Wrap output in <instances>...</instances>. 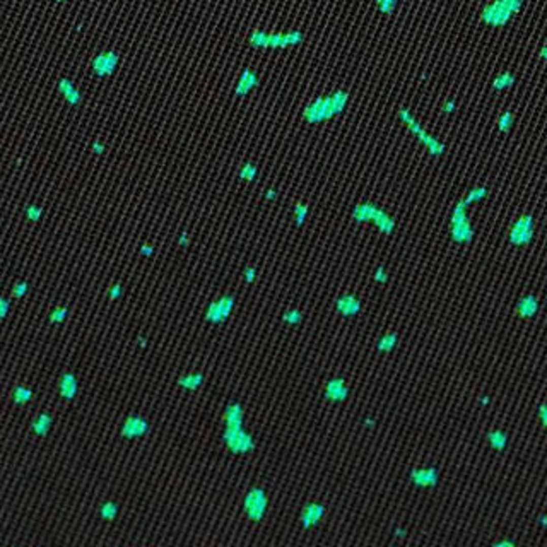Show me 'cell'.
Returning a JSON list of instances; mask_svg holds the SVG:
<instances>
[{"mask_svg":"<svg viewBox=\"0 0 547 547\" xmlns=\"http://www.w3.org/2000/svg\"><path fill=\"white\" fill-rule=\"evenodd\" d=\"M256 175H259V168H256L253 163H245V165L240 168V171H238V176H240L243 181H246V183H253L256 180Z\"/></svg>","mask_w":547,"mask_h":547,"instance_id":"obj_20","label":"cell"},{"mask_svg":"<svg viewBox=\"0 0 547 547\" xmlns=\"http://www.w3.org/2000/svg\"><path fill=\"white\" fill-rule=\"evenodd\" d=\"M57 91L63 98V101L69 106H79L84 101V94L79 91V87L74 84V81L67 76H60L57 81Z\"/></svg>","mask_w":547,"mask_h":547,"instance_id":"obj_10","label":"cell"},{"mask_svg":"<svg viewBox=\"0 0 547 547\" xmlns=\"http://www.w3.org/2000/svg\"><path fill=\"white\" fill-rule=\"evenodd\" d=\"M350 94L345 89H335L329 94L316 96L315 100L306 103L301 111L303 120L308 125H320L325 121L337 118L347 110Z\"/></svg>","mask_w":547,"mask_h":547,"instance_id":"obj_1","label":"cell"},{"mask_svg":"<svg viewBox=\"0 0 547 547\" xmlns=\"http://www.w3.org/2000/svg\"><path fill=\"white\" fill-rule=\"evenodd\" d=\"M284 320H286L287 324H299V321H301V313L298 310H289L284 313Z\"/></svg>","mask_w":547,"mask_h":547,"instance_id":"obj_30","label":"cell"},{"mask_svg":"<svg viewBox=\"0 0 547 547\" xmlns=\"http://www.w3.org/2000/svg\"><path fill=\"white\" fill-rule=\"evenodd\" d=\"M457 110H458V105H457L455 100H445V101H443L441 111H443L445 115H453Z\"/></svg>","mask_w":547,"mask_h":547,"instance_id":"obj_28","label":"cell"},{"mask_svg":"<svg viewBox=\"0 0 547 547\" xmlns=\"http://www.w3.org/2000/svg\"><path fill=\"white\" fill-rule=\"evenodd\" d=\"M513 125H515V115H513L511 110H504L498 115L496 127L499 134H509L513 130Z\"/></svg>","mask_w":547,"mask_h":547,"instance_id":"obj_16","label":"cell"},{"mask_svg":"<svg viewBox=\"0 0 547 547\" xmlns=\"http://www.w3.org/2000/svg\"><path fill=\"white\" fill-rule=\"evenodd\" d=\"M324 511L325 509L321 504H306L301 513V523L305 527L315 525V523L321 518V515H324Z\"/></svg>","mask_w":547,"mask_h":547,"instance_id":"obj_14","label":"cell"},{"mask_svg":"<svg viewBox=\"0 0 547 547\" xmlns=\"http://www.w3.org/2000/svg\"><path fill=\"white\" fill-rule=\"evenodd\" d=\"M149 429L147 421L144 417H139V415H130V417L125 421L123 428H121V436L123 438H137L146 434Z\"/></svg>","mask_w":547,"mask_h":547,"instance_id":"obj_12","label":"cell"},{"mask_svg":"<svg viewBox=\"0 0 547 547\" xmlns=\"http://www.w3.org/2000/svg\"><path fill=\"white\" fill-rule=\"evenodd\" d=\"M33 431H35L36 434H40V436H45L46 433H48V429L51 426V417L48 414H41L38 415L35 421H33Z\"/></svg>","mask_w":547,"mask_h":547,"instance_id":"obj_18","label":"cell"},{"mask_svg":"<svg viewBox=\"0 0 547 547\" xmlns=\"http://www.w3.org/2000/svg\"><path fill=\"white\" fill-rule=\"evenodd\" d=\"M525 0H491L480 9L479 19L489 29L506 27L523 11Z\"/></svg>","mask_w":547,"mask_h":547,"instance_id":"obj_4","label":"cell"},{"mask_svg":"<svg viewBox=\"0 0 547 547\" xmlns=\"http://www.w3.org/2000/svg\"><path fill=\"white\" fill-rule=\"evenodd\" d=\"M305 33L301 29L289 31H265L251 29L248 36V46L253 50H287L305 43Z\"/></svg>","mask_w":547,"mask_h":547,"instance_id":"obj_2","label":"cell"},{"mask_svg":"<svg viewBox=\"0 0 547 547\" xmlns=\"http://www.w3.org/2000/svg\"><path fill=\"white\" fill-rule=\"evenodd\" d=\"M399 2L400 0H375V6H376V11L381 14V16H394L397 7H399Z\"/></svg>","mask_w":547,"mask_h":547,"instance_id":"obj_19","label":"cell"},{"mask_svg":"<svg viewBox=\"0 0 547 547\" xmlns=\"http://www.w3.org/2000/svg\"><path fill=\"white\" fill-rule=\"evenodd\" d=\"M267 506V498H265L264 489H251L245 498V511L253 522H259L265 513Z\"/></svg>","mask_w":547,"mask_h":547,"instance_id":"obj_9","label":"cell"},{"mask_svg":"<svg viewBox=\"0 0 547 547\" xmlns=\"http://www.w3.org/2000/svg\"><path fill=\"white\" fill-rule=\"evenodd\" d=\"M91 151L96 154V156H103L106 151V146L101 142V140H94V142L91 144Z\"/></svg>","mask_w":547,"mask_h":547,"instance_id":"obj_31","label":"cell"},{"mask_svg":"<svg viewBox=\"0 0 547 547\" xmlns=\"http://www.w3.org/2000/svg\"><path fill=\"white\" fill-rule=\"evenodd\" d=\"M101 517L105 518V520H113V518L116 517V513H118V506H116V503H105L101 506Z\"/></svg>","mask_w":547,"mask_h":547,"instance_id":"obj_25","label":"cell"},{"mask_svg":"<svg viewBox=\"0 0 547 547\" xmlns=\"http://www.w3.org/2000/svg\"><path fill=\"white\" fill-rule=\"evenodd\" d=\"M65 316H67V308H55V310L51 311L50 320L53 321V324H57V321H63Z\"/></svg>","mask_w":547,"mask_h":547,"instance_id":"obj_29","label":"cell"},{"mask_svg":"<svg viewBox=\"0 0 547 547\" xmlns=\"http://www.w3.org/2000/svg\"><path fill=\"white\" fill-rule=\"evenodd\" d=\"M226 421H228V426H241V421H243V410L238 404H231L228 405L226 409Z\"/></svg>","mask_w":547,"mask_h":547,"instance_id":"obj_17","label":"cell"},{"mask_svg":"<svg viewBox=\"0 0 547 547\" xmlns=\"http://www.w3.org/2000/svg\"><path fill=\"white\" fill-rule=\"evenodd\" d=\"M397 118H399L400 123L407 128V132L417 140L421 146L426 149L429 152V156L441 157L443 154L446 152L445 142H443L441 139H438L436 135L429 134L428 130L423 127V123L417 120V116H415V113L409 108V106L400 105L399 108H397Z\"/></svg>","mask_w":547,"mask_h":547,"instance_id":"obj_3","label":"cell"},{"mask_svg":"<svg viewBox=\"0 0 547 547\" xmlns=\"http://www.w3.org/2000/svg\"><path fill=\"white\" fill-rule=\"evenodd\" d=\"M180 245H188V235L186 233H181V238L178 240Z\"/></svg>","mask_w":547,"mask_h":547,"instance_id":"obj_39","label":"cell"},{"mask_svg":"<svg viewBox=\"0 0 547 547\" xmlns=\"http://www.w3.org/2000/svg\"><path fill=\"white\" fill-rule=\"evenodd\" d=\"M77 392V380L76 376L72 375V373H65V375L62 376V380H60V394H62L63 399H74V395H76Z\"/></svg>","mask_w":547,"mask_h":547,"instance_id":"obj_15","label":"cell"},{"mask_svg":"<svg viewBox=\"0 0 547 547\" xmlns=\"http://www.w3.org/2000/svg\"><path fill=\"white\" fill-rule=\"evenodd\" d=\"M308 205L303 204V202H298L296 205H294V221H296V226H303L306 221V216H308Z\"/></svg>","mask_w":547,"mask_h":547,"instance_id":"obj_24","label":"cell"},{"mask_svg":"<svg viewBox=\"0 0 547 547\" xmlns=\"http://www.w3.org/2000/svg\"><path fill=\"white\" fill-rule=\"evenodd\" d=\"M345 394H347V390H345V387H344V381H330L329 383V388H327V397H329V399L342 400Z\"/></svg>","mask_w":547,"mask_h":547,"instance_id":"obj_22","label":"cell"},{"mask_svg":"<svg viewBox=\"0 0 547 547\" xmlns=\"http://www.w3.org/2000/svg\"><path fill=\"white\" fill-rule=\"evenodd\" d=\"M26 291H27V282H19V284H16V287L12 289V294L16 298H22Z\"/></svg>","mask_w":547,"mask_h":547,"instance_id":"obj_32","label":"cell"},{"mask_svg":"<svg viewBox=\"0 0 547 547\" xmlns=\"http://www.w3.org/2000/svg\"><path fill=\"white\" fill-rule=\"evenodd\" d=\"M24 212H26V217L29 219V221H33V222L40 221L41 216H43V209H41L40 205H36V204L27 205V207L24 209Z\"/></svg>","mask_w":547,"mask_h":547,"instance_id":"obj_26","label":"cell"},{"mask_svg":"<svg viewBox=\"0 0 547 547\" xmlns=\"http://www.w3.org/2000/svg\"><path fill=\"white\" fill-rule=\"evenodd\" d=\"M260 76L255 69L251 67H245L241 70L240 77H238V82L235 86V96L240 98V100H245L248 98L251 92L256 91L260 87Z\"/></svg>","mask_w":547,"mask_h":547,"instance_id":"obj_8","label":"cell"},{"mask_svg":"<svg viewBox=\"0 0 547 547\" xmlns=\"http://www.w3.org/2000/svg\"><path fill=\"white\" fill-rule=\"evenodd\" d=\"M65 2H69V0H55V4H65Z\"/></svg>","mask_w":547,"mask_h":547,"instance_id":"obj_40","label":"cell"},{"mask_svg":"<svg viewBox=\"0 0 547 547\" xmlns=\"http://www.w3.org/2000/svg\"><path fill=\"white\" fill-rule=\"evenodd\" d=\"M233 305H235V298L231 296H224L219 301L210 303L207 313H205V318L212 321V324H221V321H224L229 316Z\"/></svg>","mask_w":547,"mask_h":547,"instance_id":"obj_11","label":"cell"},{"mask_svg":"<svg viewBox=\"0 0 547 547\" xmlns=\"http://www.w3.org/2000/svg\"><path fill=\"white\" fill-rule=\"evenodd\" d=\"M120 294H121V287H120V284H116V286H115L113 289H111L110 298H111V299H115V298H118Z\"/></svg>","mask_w":547,"mask_h":547,"instance_id":"obj_35","label":"cell"},{"mask_svg":"<svg viewBox=\"0 0 547 547\" xmlns=\"http://www.w3.org/2000/svg\"><path fill=\"white\" fill-rule=\"evenodd\" d=\"M515 84H517L515 74H513L511 70H503V72H498L496 76L493 77L491 87H493V91L503 92V91H509Z\"/></svg>","mask_w":547,"mask_h":547,"instance_id":"obj_13","label":"cell"},{"mask_svg":"<svg viewBox=\"0 0 547 547\" xmlns=\"http://www.w3.org/2000/svg\"><path fill=\"white\" fill-rule=\"evenodd\" d=\"M152 251H154V250L151 248V246H147V245H144L142 248H140V253H144V255H147V256L152 255Z\"/></svg>","mask_w":547,"mask_h":547,"instance_id":"obj_37","label":"cell"},{"mask_svg":"<svg viewBox=\"0 0 547 547\" xmlns=\"http://www.w3.org/2000/svg\"><path fill=\"white\" fill-rule=\"evenodd\" d=\"M224 441L228 443L229 450L235 453H246L255 448V443L250 434L243 431L241 426H228L224 433Z\"/></svg>","mask_w":547,"mask_h":547,"instance_id":"obj_7","label":"cell"},{"mask_svg":"<svg viewBox=\"0 0 547 547\" xmlns=\"http://www.w3.org/2000/svg\"><path fill=\"white\" fill-rule=\"evenodd\" d=\"M359 308V303L358 299L354 298H342L339 299V310L345 313V315H352V313H356Z\"/></svg>","mask_w":547,"mask_h":547,"instance_id":"obj_23","label":"cell"},{"mask_svg":"<svg viewBox=\"0 0 547 547\" xmlns=\"http://www.w3.org/2000/svg\"><path fill=\"white\" fill-rule=\"evenodd\" d=\"M352 217L359 222H375L381 231L390 233L394 229V221L392 217L388 216L385 210H381L380 207H376L375 204H358L356 207L352 209Z\"/></svg>","mask_w":547,"mask_h":547,"instance_id":"obj_5","label":"cell"},{"mask_svg":"<svg viewBox=\"0 0 547 547\" xmlns=\"http://www.w3.org/2000/svg\"><path fill=\"white\" fill-rule=\"evenodd\" d=\"M120 67V53L116 50H103L91 58V70L98 79L115 76Z\"/></svg>","mask_w":547,"mask_h":547,"instance_id":"obj_6","label":"cell"},{"mask_svg":"<svg viewBox=\"0 0 547 547\" xmlns=\"http://www.w3.org/2000/svg\"><path fill=\"white\" fill-rule=\"evenodd\" d=\"M265 199H267V200H275V199H277V191H275L274 188H269L267 191H265Z\"/></svg>","mask_w":547,"mask_h":547,"instance_id":"obj_36","label":"cell"},{"mask_svg":"<svg viewBox=\"0 0 547 547\" xmlns=\"http://www.w3.org/2000/svg\"><path fill=\"white\" fill-rule=\"evenodd\" d=\"M537 55H539V58L542 60V62L547 63V43H544L540 46V50H539V53H537Z\"/></svg>","mask_w":547,"mask_h":547,"instance_id":"obj_34","label":"cell"},{"mask_svg":"<svg viewBox=\"0 0 547 547\" xmlns=\"http://www.w3.org/2000/svg\"><path fill=\"white\" fill-rule=\"evenodd\" d=\"M255 274H256V270L253 267H246L245 269V280H246V282H253Z\"/></svg>","mask_w":547,"mask_h":547,"instance_id":"obj_33","label":"cell"},{"mask_svg":"<svg viewBox=\"0 0 547 547\" xmlns=\"http://www.w3.org/2000/svg\"><path fill=\"white\" fill-rule=\"evenodd\" d=\"M202 381H204V376L200 375V373L178 378V385L183 387V388H188V390H195V388H199L200 385H202Z\"/></svg>","mask_w":547,"mask_h":547,"instance_id":"obj_21","label":"cell"},{"mask_svg":"<svg viewBox=\"0 0 547 547\" xmlns=\"http://www.w3.org/2000/svg\"><path fill=\"white\" fill-rule=\"evenodd\" d=\"M31 395H33L31 390H27L24 387H17L16 392H14V400L19 402V404H24V402L31 399Z\"/></svg>","mask_w":547,"mask_h":547,"instance_id":"obj_27","label":"cell"},{"mask_svg":"<svg viewBox=\"0 0 547 547\" xmlns=\"http://www.w3.org/2000/svg\"><path fill=\"white\" fill-rule=\"evenodd\" d=\"M7 308H9V301L7 299H2V318L7 315Z\"/></svg>","mask_w":547,"mask_h":547,"instance_id":"obj_38","label":"cell"}]
</instances>
